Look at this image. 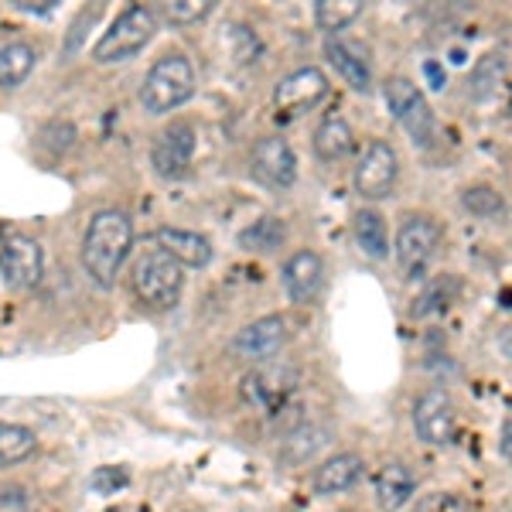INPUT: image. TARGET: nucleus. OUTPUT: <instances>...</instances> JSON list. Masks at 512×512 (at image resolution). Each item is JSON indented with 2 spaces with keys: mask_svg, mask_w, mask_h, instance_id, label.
Here are the masks:
<instances>
[{
  "mask_svg": "<svg viewBox=\"0 0 512 512\" xmlns=\"http://www.w3.org/2000/svg\"><path fill=\"white\" fill-rule=\"evenodd\" d=\"M509 82V59L506 52H492L485 59H478V65L472 69V82H468V93L472 99H489L499 89H506Z\"/></svg>",
  "mask_w": 512,
  "mask_h": 512,
  "instance_id": "5701e85b",
  "label": "nucleus"
},
{
  "mask_svg": "<svg viewBox=\"0 0 512 512\" xmlns=\"http://www.w3.org/2000/svg\"><path fill=\"white\" fill-rule=\"evenodd\" d=\"M195 127L185 120L171 123L164 127L158 140H154V151H151V164L161 178H181L188 168H192V158H195Z\"/></svg>",
  "mask_w": 512,
  "mask_h": 512,
  "instance_id": "9b49d317",
  "label": "nucleus"
},
{
  "mask_svg": "<svg viewBox=\"0 0 512 512\" xmlns=\"http://www.w3.org/2000/svg\"><path fill=\"white\" fill-rule=\"evenodd\" d=\"M362 14V0H318L315 24L321 31H342Z\"/></svg>",
  "mask_w": 512,
  "mask_h": 512,
  "instance_id": "bb28decb",
  "label": "nucleus"
},
{
  "mask_svg": "<svg viewBox=\"0 0 512 512\" xmlns=\"http://www.w3.org/2000/svg\"><path fill=\"white\" fill-rule=\"evenodd\" d=\"M355 243L369 260H386L390 256V236H386V219L376 209H362L352 222Z\"/></svg>",
  "mask_w": 512,
  "mask_h": 512,
  "instance_id": "4be33fe9",
  "label": "nucleus"
},
{
  "mask_svg": "<svg viewBox=\"0 0 512 512\" xmlns=\"http://www.w3.org/2000/svg\"><path fill=\"white\" fill-rule=\"evenodd\" d=\"M154 243H158V250L168 253L181 270H185V267L202 270V267H209V263H212V243L202 233H192V229L164 226V229L154 233Z\"/></svg>",
  "mask_w": 512,
  "mask_h": 512,
  "instance_id": "2eb2a0df",
  "label": "nucleus"
},
{
  "mask_svg": "<svg viewBox=\"0 0 512 512\" xmlns=\"http://www.w3.org/2000/svg\"><path fill=\"white\" fill-rule=\"evenodd\" d=\"M127 482H130V475L123 472V468H96L93 478H89V489L96 495H117Z\"/></svg>",
  "mask_w": 512,
  "mask_h": 512,
  "instance_id": "2f4dec72",
  "label": "nucleus"
},
{
  "mask_svg": "<svg viewBox=\"0 0 512 512\" xmlns=\"http://www.w3.org/2000/svg\"><path fill=\"white\" fill-rule=\"evenodd\" d=\"M424 76L431 79L434 89H444V72H441V65H437V62H427L424 65Z\"/></svg>",
  "mask_w": 512,
  "mask_h": 512,
  "instance_id": "f704fd0d",
  "label": "nucleus"
},
{
  "mask_svg": "<svg viewBox=\"0 0 512 512\" xmlns=\"http://www.w3.org/2000/svg\"><path fill=\"white\" fill-rule=\"evenodd\" d=\"M321 280H325V267H321V256L311 250H297L291 260L284 263V291L294 304H311L321 291Z\"/></svg>",
  "mask_w": 512,
  "mask_h": 512,
  "instance_id": "dca6fc26",
  "label": "nucleus"
},
{
  "mask_svg": "<svg viewBox=\"0 0 512 512\" xmlns=\"http://www.w3.org/2000/svg\"><path fill=\"white\" fill-rule=\"evenodd\" d=\"M38 52L28 41H4L0 45V89H18L35 72Z\"/></svg>",
  "mask_w": 512,
  "mask_h": 512,
  "instance_id": "412c9836",
  "label": "nucleus"
},
{
  "mask_svg": "<svg viewBox=\"0 0 512 512\" xmlns=\"http://www.w3.org/2000/svg\"><path fill=\"white\" fill-rule=\"evenodd\" d=\"M383 96H386V106H390L396 123L410 134V140H414L417 147H431L434 144V113L414 82L386 79Z\"/></svg>",
  "mask_w": 512,
  "mask_h": 512,
  "instance_id": "423d86ee",
  "label": "nucleus"
},
{
  "mask_svg": "<svg viewBox=\"0 0 512 512\" xmlns=\"http://www.w3.org/2000/svg\"><path fill=\"white\" fill-rule=\"evenodd\" d=\"M437 243H441V226L431 216H407L396 233V263H400L403 277L417 280L434 260Z\"/></svg>",
  "mask_w": 512,
  "mask_h": 512,
  "instance_id": "6e6552de",
  "label": "nucleus"
},
{
  "mask_svg": "<svg viewBox=\"0 0 512 512\" xmlns=\"http://www.w3.org/2000/svg\"><path fill=\"white\" fill-rule=\"evenodd\" d=\"M41 274H45V253L35 239L28 236H7L0 243V277L14 291H31L38 287Z\"/></svg>",
  "mask_w": 512,
  "mask_h": 512,
  "instance_id": "9d476101",
  "label": "nucleus"
},
{
  "mask_svg": "<svg viewBox=\"0 0 512 512\" xmlns=\"http://www.w3.org/2000/svg\"><path fill=\"white\" fill-rule=\"evenodd\" d=\"M212 11H216V0H171V4H164V18L171 24H181V28L205 21Z\"/></svg>",
  "mask_w": 512,
  "mask_h": 512,
  "instance_id": "c756f323",
  "label": "nucleus"
},
{
  "mask_svg": "<svg viewBox=\"0 0 512 512\" xmlns=\"http://www.w3.org/2000/svg\"><path fill=\"white\" fill-rule=\"evenodd\" d=\"M130 280H134L137 301L161 311V308L178 304L181 287H185V270H181L168 253H161L158 246H154V250H144L137 256L134 277Z\"/></svg>",
  "mask_w": 512,
  "mask_h": 512,
  "instance_id": "20e7f679",
  "label": "nucleus"
},
{
  "mask_svg": "<svg viewBox=\"0 0 512 512\" xmlns=\"http://www.w3.org/2000/svg\"><path fill=\"white\" fill-rule=\"evenodd\" d=\"M396 175H400V158L393 147L386 140H369L359 164H355V192L369 202H379L393 192Z\"/></svg>",
  "mask_w": 512,
  "mask_h": 512,
  "instance_id": "1a4fd4ad",
  "label": "nucleus"
},
{
  "mask_svg": "<svg viewBox=\"0 0 512 512\" xmlns=\"http://www.w3.org/2000/svg\"><path fill=\"white\" fill-rule=\"evenodd\" d=\"M297 386H301V373L294 366H287V362H267V366L253 369L243 379L239 393H243L246 407L263 410V414H280Z\"/></svg>",
  "mask_w": 512,
  "mask_h": 512,
  "instance_id": "39448f33",
  "label": "nucleus"
},
{
  "mask_svg": "<svg viewBox=\"0 0 512 512\" xmlns=\"http://www.w3.org/2000/svg\"><path fill=\"white\" fill-rule=\"evenodd\" d=\"M499 454H502V461H509V458H512V420H509V417H506V420H502Z\"/></svg>",
  "mask_w": 512,
  "mask_h": 512,
  "instance_id": "473e14b6",
  "label": "nucleus"
},
{
  "mask_svg": "<svg viewBox=\"0 0 512 512\" xmlns=\"http://www.w3.org/2000/svg\"><path fill=\"white\" fill-rule=\"evenodd\" d=\"M465 209L472 212V216H482V219H499L502 212H506V202H502V195L495 192L489 185H475L465 192Z\"/></svg>",
  "mask_w": 512,
  "mask_h": 512,
  "instance_id": "c85d7f7f",
  "label": "nucleus"
},
{
  "mask_svg": "<svg viewBox=\"0 0 512 512\" xmlns=\"http://www.w3.org/2000/svg\"><path fill=\"white\" fill-rule=\"evenodd\" d=\"M315 154H318V161H325V164H338V161H345L352 154V147H355V134H352V127L345 123L342 117H328V120H321L318 123V130H315Z\"/></svg>",
  "mask_w": 512,
  "mask_h": 512,
  "instance_id": "aec40b11",
  "label": "nucleus"
},
{
  "mask_svg": "<svg viewBox=\"0 0 512 512\" xmlns=\"http://www.w3.org/2000/svg\"><path fill=\"white\" fill-rule=\"evenodd\" d=\"M328 434L318 431V427H297L294 434H287L284 448H280V458L287 461V465H304L308 458H315L318 448H325Z\"/></svg>",
  "mask_w": 512,
  "mask_h": 512,
  "instance_id": "a878e982",
  "label": "nucleus"
},
{
  "mask_svg": "<svg viewBox=\"0 0 512 512\" xmlns=\"http://www.w3.org/2000/svg\"><path fill=\"white\" fill-rule=\"evenodd\" d=\"M134 246V222L123 209H99L82 236V267L93 284L113 287Z\"/></svg>",
  "mask_w": 512,
  "mask_h": 512,
  "instance_id": "f257e3e1",
  "label": "nucleus"
},
{
  "mask_svg": "<svg viewBox=\"0 0 512 512\" xmlns=\"http://www.w3.org/2000/svg\"><path fill=\"white\" fill-rule=\"evenodd\" d=\"M454 294H458V280H454V277L434 280V284L424 291V297L414 304V318H427V315H434V311H448Z\"/></svg>",
  "mask_w": 512,
  "mask_h": 512,
  "instance_id": "cd10ccee",
  "label": "nucleus"
},
{
  "mask_svg": "<svg viewBox=\"0 0 512 512\" xmlns=\"http://www.w3.org/2000/svg\"><path fill=\"white\" fill-rule=\"evenodd\" d=\"M366 472V461L362 454L355 451H342L335 458H328L325 465L315 472V492L318 495H338V492H349L355 482Z\"/></svg>",
  "mask_w": 512,
  "mask_h": 512,
  "instance_id": "a211bd4d",
  "label": "nucleus"
},
{
  "mask_svg": "<svg viewBox=\"0 0 512 512\" xmlns=\"http://www.w3.org/2000/svg\"><path fill=\"white\" fill-rule=\"evenodd\" d=\"M287 342V318L284 315H267V318H256L250 321L246 328H239L229 352L236 359H250V362H260V359H270L284 349Z\"/></svg>",
  "mask_w": 512,
  "mask_h": 512,
  "instance_id": "ddd939ff",
  "label": "nucleus"
},
{
  "mask_svg": "<svg viewBox=\"0 0 512 512\" xmlns=\"http://www.w3.org/2000/svg\"><path fill=\"white\" fill-rule=\"evenodd\" d=\"M349 512H355V509H349Z\"/></svg>",
  "mask_w": 512,
  "mask_h": 512,
  "instance_id": "c9c22d12",
  "label": "nucleus"
},
{
  "mask_svg": "<svg viewBox=\"0 0 512 512\" xmlns=\"http://www.w3.org/2000/svg\"><path fill=\"white\" fill-rule=\"evenodd\" d=\"M195 96V65L185 55H161L147 69L140 86V106L147 113H171Z\"/></svg>",
  "mask_w": 512,
  "mask_h": 512,
  "instance_id": "f03ea898",
  "label": "nucleus"
},
{
  "mask_svg": "<svg viewBox=\"0 0 512 512\" xmlns=\"http://www.w3.org/2000/svg\"><path fill=\"white\" fill-rule=\"evenodd\" d=\"M417 492V478L410 472L407 465H400V461H393V465H383L376 475V502L379 509L386 512H396L403 509L410 499H414Z\"/></svg>",
  "mask_w": 512,
  "mask_h": 512,
  "instance_id": "6ab92c4d",
  "label": "nucleus"
},
{
  "mask_svg": "<svg viewBox=\"0 0 512 512\" xmlns=\"http://www.w3.org/2000/svg\"><path fill=\"white\" fill-rule=\"evenodd\" d=\"M284 239H287L284 219L263 216V219L250 222V226L239 233V246H243V250H250V253H277L280 246H284Z\"/></svg>",
  "mask_w": 512,
  "mask_h": 512,
  "instance_id": "b1692460",
  "label": "nucleus"
},
{
  "mask_svg": "<svg viewBox=\"0 0 512 512\" xmlns=\"http://www.w3.org/2000/svg\"><path fill=\"white\" fill-rule=\"evenodd\" d=\"M154 31H158V18H154L151 7L130 4L127 11L117 14V21L99 35L96 48H93V59L99 65L134 59L137 52H144V48L151 45Z\"/></svg>",
  "mask_w": 512,
  "mask_h": 512,
  "instance_id": "7ed1b4c3",
  "label": "nucleus"
},
{
  "mask_svg": "<svg viewBox=\"0 0 512 512\" xmlns=\"http://www.w3.org/2000/svg\"><path fill=\"white\" fill-rule=\"evenodd\" d=\"M454 427H458V414H454V403L444 390H427L414 403V431L424 444L444 448L454 441Z\"/></svg>",
  "mask_w": 512,
  "mask_h": 512,
  "instance_id": "f8f14e48",
  "label": "nucleus"
},
{
  "mask_svg": "<svg viewBox=\"0 0 512 512\" xmlns=\"http://www.w3.org/2000/svg\"><path fill=\"white\" fill-rule=\"evenodd\" d=\"M18 11H28V14H48L55 7V0H45V4H31V0H14Z\"/></svg>",
  "mask_w": 512,
  "mask_h": 512,
  "instance_id": "72a5a7b5",
  "label": "nucleus"
},
{
  "mask_svg": "<svg viewBox=\"0 0 512 512\" xmlns=\"http://www.w3.org/2000/svg\"><path fill=\"white\" fill-rule=\"evenodd\" d=\"M253 178L267 188H291L297 181V158L284 137H263L250 158Z\"/></svg>",
  "mask_w": 512,
  "mask_h": 512,
  "instance_id": "4468645a",
  "label": "nucleus"
},
{
  "mask_svg": "<svg viewBox=\"0 0 512 512\" xmlns=\"http://www.w3.org/2000/svg\"><path fill=\"white\" fill-rule=\"evenodd\" d=\"M325 96H328V76L318 69V65H304V69H297L277 82V89H274L277 120L291 123L301 117V113L315 110Z\"/></svg>",
  "mask_w": 512,
  "mask_h": 512,
  "instance_id": "0eeeda50",
  "label": "nucleus"
},
{
  "mask_svg": "<svg viewBox=\"0 0 512 512\" xmlns=\"http://www.w3.org/2000/svg\"><path fill=\"white\" fill-rule=\"evenodd\" d=\"M38 448V437L24 424H0V468L28 461Z\"/></svg>",
  "mask_w": 512,
  "mask_h": 512,
  "instance_id": "393cba45",
  "label": "nucleus"
},
{
  "mask_svg": "<svg viewBox=\"0 0 512 512\" xmlns=\"http://www.w3.org/2000/svg\"><path fill=\"white\" fill-rule=\"evenodd\" d=\"M417 512H472V506H468V499H461L454 492H434L417 502Z\"/></svg>",
  "mask_w": 512,
  "mask_h": 512,
  "instance_id": "7c9ffc66",
  "label": "nucleus"
},
{
  "mask_svg": "<svg viewBox=\"0 0 512 512\" xmlns=\"http://www.w3.org/2000/svg\"><path fill=\"white\" fill-rule=\"evenodd\" d=\"M325 55H328V62L338 69V76L349 82L355 93H369V89H373V69H369L366 48L362 45L345 41V38H328Z\"/></svg>",
  "mask_w": 512,
  "mask_h": 512,
  "instance_id": "f3484780",
  "label": "nucleus"
}]
</instances>
